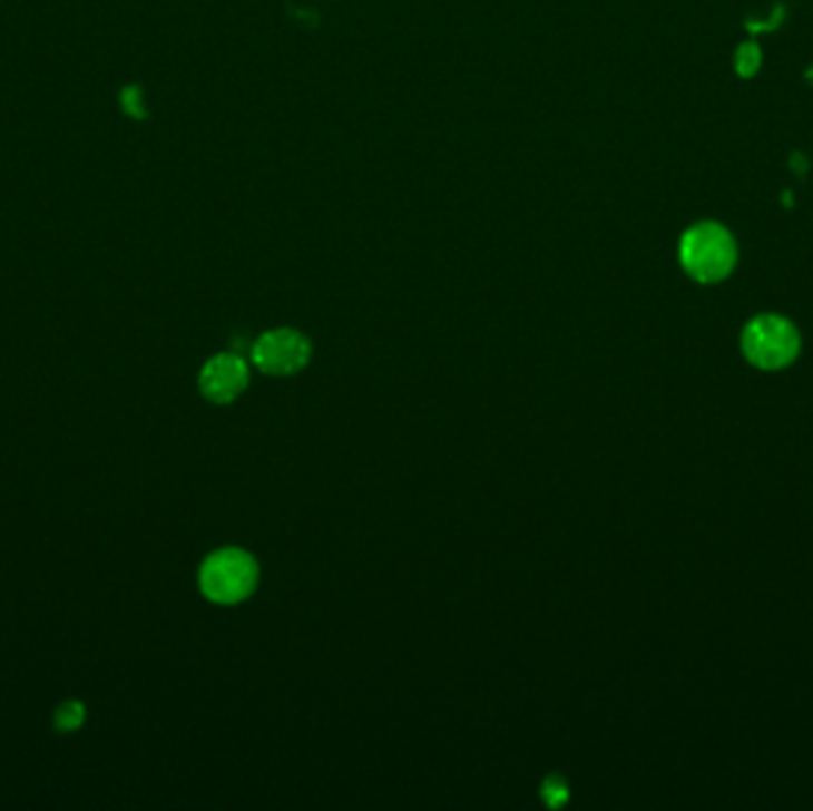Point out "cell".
<instances>
[{
	"label": "cell",
	"instance_id": "obj_6",
	"mask_svg": "<svg viewBox=\"0 0 813 811\" xmlns=\"http://www.w3.org/2000/svg\"><path fill=\"white\" fill-rule=\"evenodd\" d=\"M86 721V707L79 700H67L62 702L60 707L52 714V724L60 733H75L84 726Z\"/></svg>",
	"mask_w": 813,
	"mask_h": 811
},
{
	"label": "cell",
	"instance_id": "obj_4",
	"mask_svg": "<svg viewBox=\"0 0 813 811\" xmlns=\"http://www.w3.org/2000/svg\"><path fill=\"white\" fill-rule=\"evenodd\" d=\"M251 360L267 377H295L312 360V343L303 331L281 326L264 331L262 336L253 343Z\"/></svg>",
	"mask_w": 813,
	"mask_h": 811
},
{
	"label": "cell",
	"instance_id": "obj_9",
	"mask_svg": "<svg viewBox=\"0 0 813 811\" xmlns=\"http://www.w3.org/2000/svg\"><path fill=\"white\" fill-rule=\"evenodd\" d=\"M124 105H127V113H131V115H140V110H138V96H136V88H129V91L124 94Z\"/></svg>",
	"mask_w": 813,
	"mask_h": 811
},
{
	"label": "cell",
	"instance_id": "obj_5",
	"mask_svg": "<svg viewBox=\"0 0 813 811\" xmlns=\"http://www.w3.org/2000/svg\"><path fill=\"white\" fill-rule=\"evenodd\" d=\"M247 383H251V367L238 352H219V355L209 358L203 364L198 374L203 398L215 404L238 400L245 393Z\"/></svg>",
	"mask_w": 813,
	"mask_h": 811
},
{
	"label": "cell",
	"instance_id": "obj_8",
	"mask_svg": "<svg viewBox=\"0 0 813 811\" xmlns=\"http://www.w3.org/2000/svg\"><path fill=\"white\" fill-rule=\"evenodd\" d=\"M540 798L547 807H564L569 800V785L561 775H547L540 785Z\"/></svg>",
	"mask_w": 813,
	"mask_h": 811
},
{
	"label": "cell",
	"instance_id": "obj_7",
	"mask_svg": "<svg viewBox=\"0 0 813 811\" xmlns=\"http://www.w3.org/2000/svg\"><path fill=\"white\" fill-rule=\"evenodd\" d=\"M758 67H762V48H758L756 43H742L737 50H735V72L739 77H754L758 72Z\"/></svg>",
	"mask_w": 813,
	"mask_h": 811
},
{
	"label": "cell",
	"instance_id": "obj_1",
	"mask_svg": "<svg viewBox=\"0 0 813 811\" xmlns=\"http://www.w3.org/2000/svg\"><path fill=\"white\" fill-rule=\"evenodd\" d=\"M678 257L687 276L697 284H721L735 270L737 243L723 224L699 222L683 234Z\"/></svg>",
	"mask_w": 813,
	"mask_h": 811
},
{
	"label": "cell",
	"instance_id": "obj_3",
	"mask_svg": "<svg viewBox=\"0 0 813 811\" xmlns=\"http://www.w3.org/2000/svg\"><path fill=\"white\" fill-rule=\"evenodd\" d=\"M739 348L758 372H781L802 352V333L783 314H756L742 329Z\"/></svg>",
	"mask_w": 813,
	"mask_h": 811
},
{
	"label": "cell",
	"instance_id": "obj_2",
	"mask_svg": "<svg viewBox=\"0 0 813 811\" xmlns=\"http://www.w3.org/2000/svg\"><path fill=\"white\" fill-rule=\"evenodd\" d=\"M259 564L243 548H219L209 553L198 571L200 593L209 603L234 607L257 590Z\"/></svg>",
	"mask_w": 813,
	"mask_h": 811
}]
</instances>
